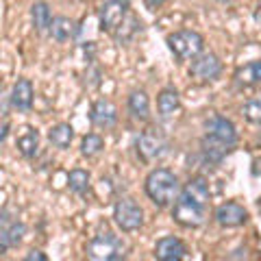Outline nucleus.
Returning <instances> with one entry per match:
<instances>
[{"mask_svg": "<svg viewBox=\"0 0 261 261\" xmlns=\"http://www.w3.org/2000/svg\"><path fill=\"white\" fill-rule=\"evenodd\" d=\"M68 185L74 194H85L87 187H89V172L87 170H81V168L72 170L70 176H68Z\"/></svg>", "mask_w": 261, "mask_h": 261, "instance_id": "5701e85b", "label": "nucleus"}, {"mask_svg": "<svg viewBox=\"0 0 261 261\" xmlns=\"http://www.w3.org/2000/svg\"><path fill=\"white\" fill-rule=\"evenodd\" d=\"M50 35L53 39H57V42H68L70 37H74V33H76V27H74V22H72L70 18H63V15H59V18H55L50 22Z\"/></svg>", "mask_w": 261, "mask_h": 261, "instance_id": "6ab92c4d", "label": "nucleus"}, {"mask_svg": "<svg viewBox=\"0 0 261 261\" xmlns=\"http://www.w3.org/2000/svg\"><path fill=\"white\" fill-rule=\"evenodd\" d=\"M37 148H39V133L33 126H27L24 128V133L18 137V150L27 159H31V157H35L37 154Z\"/></svg>", "mask_w": 261, "mask_h": 261, "instance_id": "a211bd4d", "label": "nucleus"}, {"mask_svg": "<svg viewBox=\"0 0 261 261\" xmlns=\"http://www.w3.org/2000/svg\"><path fill=\"white\" fill-rule=\"evenodd\" d=\"M205 209L207 205L190 198L185 194H178V198L174 200V209H172V218L176 220L181 226L187 228H196L205 222Z\"/></svg>", "mask_w": 261, "mask_h": 261, "instance_id": "20e7f679", "label": "nucleus"}, {"mask_svg": "<svg viewBox=\"0 0 261 261\" xmlns=\"http://www.w3.org/2000/svg\"><path fill=\"white\" fill-rule=\"evenodd\" d=\"M140 31H142V22H140V18H137L135 13H130V11H128V15L124 18V22H122L120 27L113 31V37H116V42H118V44H128L130 39H133Z\"/></svg>", "mask_w": 261, "mask_h": 261, "instance_id": "dca6fc26", "label": "nucleus"}, {"mask_svg": "<svg viewBox=\"0 0 261 261\" xmlns=\"http://www.w3.org/2000/svg\"><path fill=\"white\" fill-rule=\"evenodd\" d=\"M220 72H222V61H220L216 55H211V53L198 55V57L194 59L192 68H190V74H192L196 81H202V83L218 79Z\"/></svg>", "mask_w": 261, "mask_h": 261, "instance_id": "9d476101", "label": "nucleus"}, {"mask_svg": "<svg viewBox=\"0 0 261 261\" xmlns=\"http://www.w3.org/2000/svg\"><path fill=\"white\" fill-rule=\"evenodd\" d=\"M85 252L94 261H118L124 259V242L113 233H100L94 240H89Z\"/></svg>", "mask_w": 261, "mask_h": 261, "instance_id": "f03ea898", "label": "nucleus"}, {"mask_svg": "<svg viewBox=\"0 0 261 261\" xmlns=\"http://www.w3.org/2000/svg\"><path fill=\"white\" fill-rule=\"evenodd\" d=\"M255 20L261 24V0H257V11H255Z\"/></svg>", "mask_w": 261, "mask_h": 261, "instance_id": "c85d7f7f", "label": "nucleus"}, {"mask_svg": "<svg viewBox=\"0 0 261 261\" xmlns=\"http://www.w3.org/2000/svg\"><path fill=\"white\" fill-rule=\"evenodd\" d=\"M7 135H9V122L5 120V124H3V133H0V142H5V140H7Z\"/></svg>", "mask_w": 261, "mask_h": 261, "instance_id": "cd10ccee", "label": "nucleus"}, {"mask_svg": "<svg viewBox=\"0 0 261 261\" xmlns=\"http://www.w3.org/2000/svg\"><path fill=\"white\" fill-rule=\"evenodd\" d=\"M11 105L18 111H29L33 107V83L29 79H18L11 89Z\"/></svg>", "mask_w": 261, "mask_h": 261, "instance_id": "4468645a", "label": "nucleus"}, {"mask_svg": "<svg viewBox=\"0 0 261 261\" xmlns=\"http://www.w3.org/2000/svg\"><path fill=\"white\" fill-rule=\"evenodd\" d=\"M163 3H166V0H144V5L148 7L150 11H157V9H159V7H161Z\"/></svg>", "mask_w": 261, "mask_h": 261, "instance_id": "bb28decb", "label": "nucleus"}, {"mask_svg": "<svg viewBox=\"0 0 261 261\" xmlns=\"http://www.w3.org/2000/svg\"><path fill=\"white\" fill-rule=\"evenodd\" d=\"M113 220H116V224L124 233H130V231H137L144 224V211L135 200L122 198L113 207Z\"/></svg>", "mask_w": 261, "mask_h": 261, "instance_id": "39448f33", "label": "nucleus"}, {"mask_svg": "<svg viewBox=\"0 0 261 261\" xmlns=\"http://www.w3.org/2000/svg\"><path fill=\"white\" fill-rule=\"evenodd\" d=\"M178 107H181V98H178V92H176V89H172V87H166L159 94V98H157V111H159V116L163 120L172 118L174 113L178 111Z\"/></svg>", "mask_w": 261, "mask_h": 261, "instance_id": "2eb2a0df", "label": "nucleus"}, {"mask_svg": "<svg viewBox=\"0 0 261 261\" xmlns=\"http://www.w3.org/2000/svg\"><path fill=\"white\" fill-rule=\"evenodd\" d=\"M128 9H130L128 0H105V5L100 7V11H98L100 29L113 33L122 22H124V18L128 15Z\"/></svg>", "mask_w": 261, "mask_h": 261, "instance_id": "0eeeda50", "label": "nucleus"}, {"mask_svg": "<svg viewBox=\"0 0 261 261\" xmlns=\"http://www.w3.org/2000/svg\"><path fill=\"white\" fill-rule=\"evenodd\" d=\"M246 220H248V211L240 202H224V205H220L216 209V222L220 226L235 228V226H242Z\"/></svg>", "mask_w": 261, "mask_h": 261, "instance_id": "9b49d317", "label": "nucleus"}, {"mask_svg": "<svg viewBox=\"0 0 261 261\" xmlns=\"http://www.w3.org/2000/svg\"><path fill=\"white\" fill-rule=\"evenodd\" d=\"M146 194L157 207H168L178 198V178L168 168H154L152 172L146 176Z\"/></svg>", "mask_w": 261, "mask_h": 261, "instance_id": "f257e3e1", "label": "nucleus"}, {"mask_svg": "<svg viewBox=\"0 0 261 261\" xmlns=\"http://www.w3.org/2000/svg\"><path fill=\"white\" fill-rule=\"evenodd\" d=\"M102 148H105V142H102V137L96 135V133L85 135L83 142H81V152H83L85 157H96Z\"/></svg>", "mask_w": 261, "mask_h": 261, "instance_id": "b1692460", "label": "nucleus"}, {"mask_svg": "<svg viewBox=\"0 0 261 261\" xmlns=\"http://www.w3.org/2000/svg\"><path fill=\"white\" fill-rule=\"evenodd\" d=\"M24 259H27V261H46L48 257L44 255L42 250H31V252H29V255L24 257Z\"/></svg>", "mask_w": 261, "mask_h": 261, "instance_id": "a878e982", "label": "nucleus"}, {"mask_svg": "<svg viewBox=\"0 0 261 261\" xmlns=\"http://www.w3.org/2000/svg\"><path fill=\"white\" fill-rule=\"evenodd\" d=\"M135 148H137V154H140L146 163H150V161L161 159L163 154L168 152V142L163 140V135L157 133L154 128H148V130H144L142 135H137Z\"/></svg>", "mask_w": 261, "mask_h": 261, "instance_id": "423d86ee", "label": "nucleus"}, {"mask_svg": "<svg viewBox=\"0 0 261 261\" xmlns=\"http://www.w3.org/2000/svg\"><path fill=\"white\" fill-rule=\"evenodd\" d=\"M48 140H50V144L57 146V148L65 150L72 144V140H74V128L70 124H57L48 130Z\"/></svg>", "mask_w": 261, "mask_h": 261, "instance_id": "aec40b11", "label": "nucleus"}, {"mask_svg": "<svg viewBox=\"0 0 261 261\" xmlns=\"http://www.w3.org/2000/svg\"><path fill=\"white\" fill-rule=\"evenodd\" d=\"M216 3H220V5H233L235 0H216Z\"/></svg>", "mask_w": 261, "mask_h": 261, "instance_id": "c756f323", "label": "nucleus"}, {"mask_svg": "<svg viewBox=\"0 0 261 261\" xmlns=\"http://www.w3.org/2000/svg\"><path fill=\"white\" fill-rule=\"evenodd\" d=\"M31 20H33V27H35L37 33H44L46 29H50V22H53L50 7L46 3H35L31 7Z\"/></svg>", "mask_w": 261, "mask_h": 261, "instance_id": "412c9836", "label": "nucleus"}, {"mask_svg": "<svg viewBox=\"0 0 261 261\" xmlns=\"http://www.w3.org/2000/svg\"><path fill=\"white\" fill-rule=\"evenodd\" d=\"M128 111L135 120H142V122L150 118V100L146 92H133L128 96Z\"/></svg>", "mask_w": 261, "mask_h": 261, "instance_id": "f3484780", "label": "nucleus"}, {"mask_svg": "<svg viewBox=\"0 0 261 261\" xmlns=\"http://www.w3.org/2000/svg\"><path fill=\"white\" fill-rule=\"evenodd\" d=\"M168 46L178 59H196L198 55H202L205 39L196 31H176L168 37Z\"/></svg>", "mask_w": 261, "mask_h": 261, "instance_id": "7ed1b4c3", "label": "nucleus"}, {"mask_svg": "<svg viewBox=\"0 0 261 261\" xmlns=\"http://www.w3.org/2000/svg\"><path fill=\"white\" fill-rule=\"evenodd\" d=\"M242 113L248 122H252V124H261V98H252V100H248L246 105H244Z\"/></svg>", "mask_w": 261, "mask_h": 261, "instance_id": "393cba45", "label": "nucleus"}, {"mask_svg": "<svg viewBox=\"0 0 261 261\" xmlns=\"http://www.w3.org/2000/svg\"><path fill=\"white\" fill-rule=\"evenodd\" d=\"M235 79L242 85H257L261 83V61H250L235 72Z\"/></svg>", "mask_w": 261, "mask_h": 261, "instance_id": "4be33fe9", "label": "nucleus"}, {"mask_svg": "<svg viewBox=\"0 0 261 261\" xmlns=\"http://www.w3.org/2000/svg\"><path fill=\"white\" fill-rule=\"evenodd\" d=\"M205 130H207V137L211 140H216L220 144L228 146V148H233L235 144H238V130H235V124L231 120H226L222 116H214L205 122Z\"/></svg>", "mask_w": 261, "mask_h": 261, "instance_id": "1a4fd4ad", "label": "nucleus"}, {"mask_svg": "<svg viewBox=\"0 0 261 261\" xmlns=\"http://www.w3.org/2000/svg\"><path fill=\"white\" fill-rule=\"evenodd\" d=\"M154 257L161 261L187 259V246L178 238H161L154 246Z\"/></svg>", "mask_w": 261, "mask_h": 261, "instance_id": "f8f14e48", "label": "nucleus"}, {"mask_svg": "<svg viewBox=\"0 0 261 261\" xmlns=\"http://www.w3.org/2000/svg\"><path fill=\"white\" fill-rule=\"evenodd\" d=\"M24 233H27V226L18 220H11L9 211L3 209V214H0V255H5L7 248L18 246Z\"/></svg>", "mask_w": 261, "mask_h": 261, "instance_id": "6e6552de", "label": "nucleus"}, {"mask_svg": "<svg viewBox=\"0 0 261 261\" xmlns=\"http://www.w3.org/2000/svg\"><path fill=\"white\" fill-rule=\"evenodd\" d=\"M89 120L98 128H111L118 120V109L109 100H98L94 102L92 111H89Z\"/></svg>", "mask_w": 261, "mask_h": 261, "instance_id": "ddd939ff", "label": "nucleus"}]
</instances>
